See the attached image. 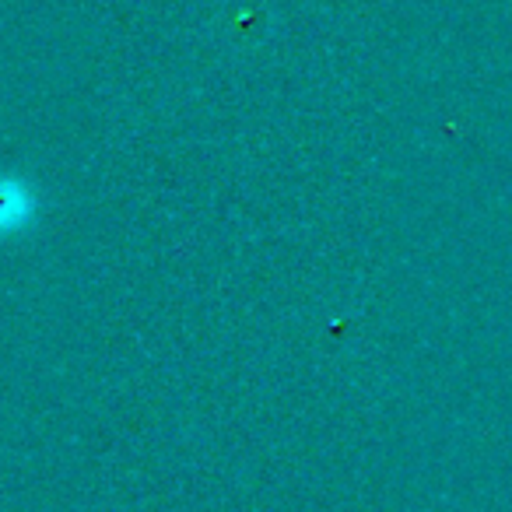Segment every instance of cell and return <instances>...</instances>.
Returning a JSON list of instances; mask_svg holds the SVG:
<instances>
[{
	"label": "cell",
	"mask_w": 512,
	"mask_h": 512,
	"mask_svg": "<svg viewBox=\"0 0 512 512\" xmlns=\"http://www.w3.org/2000/svg\"><path fill=\"white\" fill-rule=\"evenodd\" d=\"M36 218V193L18 176H0V239L25 232Z\"/></svg>",
	"instance_id": "1"
}]
</instances>
